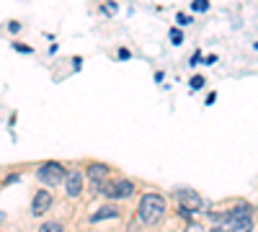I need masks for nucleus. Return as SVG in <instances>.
<instances>
[{"instance_id": "nucleus-14", "label": "nucleus", "mask_w": 258, "mask_h": 232, "mask_svg": "<svg viewBox=\"0 0 258 232\" xmlns=\"http://www.w3.org/2000/svg\"><path fill=\"white\" fill-rule=\"evenodd\" d=\"M176 21H178V26H188V24H191V16H186V13H178V16H176Z\"/></svg>"}, {"instance_id": "nucleus-12", "label": "nucleus", "mask_w": 258, "mask_h": 232, "mask_svg": "<svg viewBox=\"0 0 258 232\" xmlns=\"http://www.w3.org/2000/svg\"><path fill=\"white\" fill-rule=\"evenodd\" d=\"M204 80H207L204 75H194V78H191V88H194V91H199V88L204 86Z\"/></svg>"}, {"instance_id": "nucleus-2", "label": "nucleus", "mask_w": 258, "mask_h": 232, "mask_svg": "<svg viewBox=\"0 0 258 232\" xmlns=\"http://www.w3.org/2000/svg\"><path fill=\"white\" fill-rule=\"evenodd\" d=\"M250 214H253V206L245 204V201H240L235 209H230L227 214L214 217V219H222L225 227H227L230 232H250V229H253V219H250Z\"/></svg>"}, {"instance_id": "nucleus-3", "label": "nucleus", "mask_w": 258, "mask_h": 232, "mask_svg": "<svg viewBox=\"0 0 258 232\" xmlns=\"http://www.w3.org/2000/svg\"><path fill=\"white\" fill-rule=\"evenodd\" d=\"M98 194H103L106 199H126L135 194V183L132 181H109V183H98Z\"/></svg>"}, {"instance_id": "nucleus-10", "label": "nucleus", "mask_w": 258, "mask_h": 232, "mask_svg": "<svg viewBox=\"0 0 258 232\" xmlns=\"http://www.w3.org/2000/svg\"><path fill=\"white\" fill-rule=\"evenodd\" d=\"M39 232H64V229H62L59 222H47V224H41V227H39Z\"/></svg>"}, {"instance_id": "nucleus-6", "label": "nucleus", "mask_w": 258, "mask_h": 232, "mask_svg": "<svg viewBox=\"0 0 258 232\" xmlns=\"http://www.w3.org/2000/svg\"><path fill=\"white\" fill-rule=\"evenodd\" d=\"M49 206H52V194L49 191H36L34 194V204H31L34 217H41L44 212H49Z\"/></svg>"}, {"instance_id": "nucleus-7", "label": "nucleus", "mask_w": 258, "mask_h": 232, "mask_svg": "<svg viewBox=\"0 0 258 232\" xmlns=\"http://www.w3.org/2000/svg\"><path fill=\"white\" fill-rule=\"evenodd\" d=\"M64 188H68L70 196H80L83 194V173L80 171H73L68 173V181H64Z\"/></svg>"}, {"instance_id": "nucleus-11", "label": "nucleus", "mask_w": 258, "mask_h": 232, "mask_svg": "<svg viewBox=\"0 0 258 232\" xmlns=\"http://www.w3.org/2000/svg\"><path fill=\"white\" fill-rule=\"evenodd\" d=\"M191 8L197 11V13H204V11L209 8V3H207V0H194V3H191Z\"/></svg>"}, {"instance_id": "nucleus-8", "label": "nucleus", "mask_w": 258, "mask_h": 232, "mask_svg": "<svg viewBox=\"0 0 258 232\" xmlns=\"http://www.w3.org/2000/svg\"><path fill=\"white\" fill-rule=\"evenodd\" d=\"M85 176H88L93 183H103L106 176H109V168H106L103 163H91V165H88V171H85Z\"/></svg>"}, {"instance_id": "nucleus-16", "label": "nucleus", "mask_w": 258, "mask_h": 232, "mask_svg": "<svg viewBox=\"0 0 258 232\" xmlns=\"http://www.w3.org/2000/svg\"><path fill=\"white\" fill-rule=\"evenodd\" d=\"M186 232H204V227H202V224H197V222H191V224L186 227Z\"/></svg>"}, {"instance_id": "nucleus-4", "label": "nucleus", "mask_w": 258, "mask_h": 232, "mask_svg": "<svg viewBox=\"0 0 258 232\" xmlns=\"http://www.w3.org/2000/svg\"><path fill=\"white\" fill-rule=\"evenodd\" d=\"M36 178L47 186H59V183L68 181V171H64L62 163H47L36 171Z\"/></svg>"}, {"instance_id": "nucleus-1", "label": "nucleus", "mask_w": 258, "mask_h": 232, "mask_svg": "<svg viewBox=\"0 0 258 232\" xmlns=\"http://www.w3.org/2000/svg\"><path fill=\"white\" fill-rule=\"evenodd\" d=\"M168 212V204L160 194H145L140 199V206H137V219L142 224H158Z\"/></svg>"}, {"instance_id": "nucleus-15", "label": "nucleus", "mask_w": 258, "mask_h": 232, "mask_svg": "<svg viewBox=\"0 0 258 232\" xmlns=\"http://www.w3.org/2000/svg\"><path fill=\"white\" fill-rule=\"evenodd\" d=\"M101 11H103L106 16H114V13H116V3H106V6L101 8Z\"/></svg>"}, {"instance_id": "nucleus-13", "label": "nucleus", "mask_w": 258, "mask_h": 232, "mask_svg": "<svg viewBox=\"0 0 258 232\" xmlns=\"http://www.w3.org/2000/svg\"><path fill=\"white\" fill-rule=\"evenodd\" d=\"M170 41H173V44H181V41H183L181 29H170Z\"/></svg>"}, {"instance_id": "nucleus-19", "label": "nucleus", "mask_w": 258, "mask_h": 232, "mask_svg": "<svg viewBox=\"0 0 258 232\" xmlns=\"http://www.w3.org/2000/svg\"><path fill=\"white\" fill-rule=\"evenodd\" d=\"M212 232H227V229H222V227H214Z\"/></svg>"}, {"instance_id": "nucleus-18", "label": "nucleus", "mask_w": 258, "mask_h": 232, "mask_svg": "<svg viewBox=\"0 0 258 232\" xmlns=\"http://www.w3.org/2000/svg\"><path fill=\"white\" fill-rule=\"evenodd\" d=\"M13 47H16V49H18V52H31V49H29V47H26V44H18V41H16V44H13Z\"/></svg>"}, {"instance_id": "nucleus-5", "label": "nucleus", "mask_w": 258, "mask_h": 232, "mask_svg": "<svg viewBox=\"0 0 258 232\" xmlns=\"http://www.w3.org/2000/svg\"><path fill=\"white\" fill-rule=\"evenodd\" d=\"M173 196L178 199L181 209H188V212H197V209H202V204H204L202 196L197 191H191V188H176Z\"/></svg>"}, {"instance_id": "nucleus-17", "label": "nucleus", "mask_w": 258, "mask_h": 232, "mask_svg": "<svg viewBox=\"0 0 258 232\" xmlns=\"http://www.w3.org/2000/svg\"><path fill=\"white\" fill-rule=\"evenodd\" d=\"M129 57H132V52L121 47V49H119V59H129Z\"/></svg>"}, {"instance_id": "nucleus-9", "label": "nucleus", "mask_w": 258, "mask_h": 232, "mask_svg": "<svg viewBox=\"0 0 258 232\" xmlns=\"http://www.w3.org/2000/svg\"><path fill=\"white\" fill-rule=\"evenodd\" d=\"M109 217H119V212H116L114 206H103V209H98V212H96L91 219H93V222H101V219H109Z\"/></svg>"}]
</instances>
